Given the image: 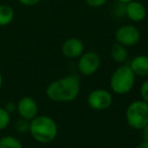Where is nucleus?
<instances>
[{
  "label": "nucleus",
  "instance_id": "obj_1",
  "mask_svg": "<svg viewBox=\"0 0 148 148\" xmlns=\"http://www.w3.org/2000/svg\"><path fill=\"white\" fill-rule=\"evenodd\" d=\"M81 91V79L76 74H71L51 82L45 89V95L51 101L57 103L72 102Z\"/></svg>",
  "mask_w": 148,
  "mask_h": 148
},
{
  "label": "nucleus",
  "instance_id": "obj_2",
  "mask_svg": "<svg viewBox=\"0 0 148 148\" xmlns=\"http://www.w3.org/2000/svg\"><path fill=\"white\" fill-rule=\"evenodd\" d=\"M58 125L53 118L47 115L36 116L30 120L29 133L36 142L41 144L51 143L58 136Z\"/></svg>",
  "mask_w": 148,
  "mask_h": 148
},
{
  "label": "nucleus",
  "instance_id": "obj_3",
  "mask_svg": "<svg viewBox=\"0 0 148 148\" xmlns=\"http://www.w3.org/2000/svg\"><path fill=\"white\" fill-rule=\"evenodd\" d=\"M136 76L129 66L123 64L116 69L110 78V88L117 95L128 94L135 85Z\"/></svg>",
  "mask_w": 148,
  "mask_h": 148
},
{
  "label": "nucleus",
  "instance_id": "obj_4",
  "mask_svg": "<svg viewBox=\"0 0 148 148\" xmlns=\"http://www.w3.org/2000/svg\"><path fill=\"white\" fill-rule=\"evenodd\" d=\"M127 124L135 130H142L148 124V104L142 100H137L126 109Z\"/></svg>",
  "mask_w": 148,
  "mask_h": 148
},
{
  "label": "nucleus",
  "instance_id": "obj_5",
  "mask_svg": "<svg viewBox=\"0 0 148 148\" xmlns=\"http://www.w3.org/2000/svg\"><path fill=\"white\" fill-rule=\"evenodd\" d=\"M78 59V71L83 76H92L101 66V58L96 51H84Z\"/></svg>",
  "mask_w": 148,
  "mask_h": 148
},
{
  "label": "nucleus",
  "instance_id": "obj_6",
  "mask_svg": "<svg viewBox=\"0 0 148 148\" xmlns=\"http://www.w3.org/2000/svg\"><path fill=\"white\" fill-rule=\"evenodd\" d=\"M141 39V32L135 25L124 24L118 27L115 31L116 42L126 47L136 45Z\"/></svg>",
  "mask_w": 148,
  "mask_h": 148
},
{
  "label": "nucleus",
  "instance_id": "obj_7",
  "mask_svg": "<svg viewBox=\"0 0 148 148\" xmlns=\"http://www.w3.org/2000/svg\"><path fill=\"white\" fill-rule=\"evenodd\" d=\"M87 102L89 107L95 111H104L111 107L113 103V96L108 90L96 89L90 92Z\"/></svg>",
  "mask_w": 148,
  "mask_h": 148
},
{
  "label": "nucleus",
  "instance_id": "obj_8",
  "mask_svg": "<svg viewBox=\"0 0 148 148\" xmlns=\"http://www.w3.org/2000/svg\"><path fill=\"white\" fill-rule=\"evenodd\" d=\"M16 111L21 118L30 121L37 116L38 107L33 98L29 96H24L16 104Z\"/></svg>",
  "mask_w": 148,
  "mask_h": 148
},
{
  "label": "nucleus",
  "instance_id": "obj_9",
  "mask_svg": "<svg viewBox=\"0 0 148 148\" xmlns=\"http://www.w3.org/2000/svg\"><path fill=\"white\" fill-rule=\"evenodd\" d=\"M84 51L85 45L78 37H70L62 45V53L68 59H78Z\"/></svg>",
  "mask_w": 148,
  "mask_h": 148
},
{
  "label": "nucleus",
  "instance_id": "obj_10",
  "mask_svg": "<svg viewBox=\"0 0 148 148\" xmlns=\"http://www.w3.org/2000/svg\"><path fill=\"white\" fill-rule=\"evenodd\" d=\"M124 13L133 22H141L146 18L147 10L140 1L132 0L125 4Z\"/></svg>",
  "mask_w": 148,
  "mask_h": 148
},
{
  "label": "nucleus",
  "instance_id": "obj_11",
  "mask_svg": "<svg viewBox=\"0 0 148 148\" xmlns=\"http://www.w3.org/2000/svg\"><path fill=\"white\" fill-rule=\"evenodd\" d=\"M135 76L147 77L148 76V56L139 55L134 57L128 64Z\"/></svg>",
  "mask_w": 148,
  "mask_h": 148
},
{
  "label": "nucleus",
  "instance_id": "obj_12",
  "mask_svg": "<svg viewBox=\"0 0 148 148\" xmlns=\"http://www.w3.org/2000/svg\"><path fill=\"white\" fill-rule=\"evenodd\" d=\"M110 57L117 64H123L128 59L127 47L118 42H115L110 49Z\"/></svg>",
  "mask_w": 148,
  "mask_h": 148
},
{
  "label": "nucleus",
  "instance_id": "obj_13",
  "mask_svg": "<svg viewBox=\"0 0 148 148\" xmlns=\"http://www.w3.org/2000/svg\"><path fill=\"white\" fill-rule=\"evenodd\" d=\"M14 19V10L7 4H0V26L9 25Z\"/></svg>",
  "mask_w": 148,
  "mask_h": 148
},
{
  "label": "nucleus",
  "instance_id": "obj_14",
  "mask_svg": "<svg viewBox=\"0 0 148 148\" xmlns=\"http://www.w3.org/2000/svg\"><path fill=\"white\" fill-rule=\"evenodd\" d=\"M0 148H23V146L19 139L7 135L0 138Z\"/></svg>",
  "mask_w": 148,
  "mask_h": 148
},
{
  "label": "nucleus",
  "instance_id": "obj_15",
  "mask_svg": "<svg viewBox=\"0 0 148 148\" xmlns=\"http://www.w3.org/2000/svg\"><path fill=\"white\" fill-rule=\"evenodd\" d=\"M29 125H30V121L26 120L20 117V119H18L16 121L15 125H14V129L15 131H17L18 133H25V132H29Z\"/></svg>",
  "mask_w": 148,
  "mask_h": 148
},
{
  "label": "nucleus",
  "instance_id": "obj_16",
  "mask_svg": "<svg viewBox=\"0 0 148 148\" xmlns=\"http://www.w3.org/2000/svg\"><path fill=\"white\" fill-rule=\"evenodd\" d=\"M10 123V114L4 108L0 107V130L7 128Z\"/></svg>",
  "mask_w": 148,
  "mask_h": 148
},
{
  "label": "nucleus",
  "instance_id": "obj_17",
  "mask_svg": "<svg viewBox=\"0 0 148 148\" xmlns=\"http://www.w3.org/2000/svg\"><path fill=\"white\" fill-rule=\"evenodd\" d=\"M139 92H140L141 100L148 104V80L144 81V82L142 83V85L140 86Z\"/></svg>",
  "mask_w": 148,
  "mask_h": 148
},
{
  "label": "nucleus",
  "instance_id": "obj_18",
  "mask_svg": "<svg viewBox=\"0 0 148 148\" xmlns=\"http://www.w3.org/2000/svg\"><path fill=\"white\" fill-rule=\"evenodd\" d=\"M108 0H85L87 5H89L90 7L93 8H99L104 6L106 3H107Z\"/></svg>",
  "mask_w": 148,
  "mask_h": 148
},
{
  "label": "nucleus",
  "instance_id": "obj_19",
  "mask_svg": "<svg viewBox=\"0 0 148 148\" xmlns=\"http://www.w3.org/2000/svg\"><path fill=\"white\" fill-rule=\"evenodd\" d=\"M4 109H5L9 114H12L16 111V104L12 101L7 102V103L5 104V106H4Z\"/></svg>",
  "mask_w": 148,
  "mask_h": 148
},
{
  "label": "nucleus",
  "instance_id": "obj_20",
  "mask_svg": "<svg viewBox=\"0 0 148 148\" xmlns=\"http://www.w3.org/2000/svg\"><path fill=\"white\" fill-rule=\"evenodd\" d=\"M20 4L24 6H34L40 2V0H18Z\"/></svg>",
  "mask_w": 148,
  "mask_h": 148
},
{
  "label": "nucleus",
  "instance_id": "obj_21",
  "mask_svg": "<svg viewBox=\"0 0 148 148\" xmlns=\"http://www.w3.org/2000/svg\"><path fill=\"white\" fill-rule=\"evenodd\" d=\"M142 136H143V139H144V141L148 142V124L142 129Z\"/></svg>",
  "mask_w": 148,
  "mask_h": 148
},
{
  "label": "nucleus",
  "instance_id": "obj_22",
  "mask_svg": "<svg viewBox=\"0 0 148 148\" xmlns=\"http://www.w3.org/2000/svg\"><path fill=\"white\" fill-rule=\"evenodd\" d=\"M137 148H148V142L143 141V142H141L140 144L137 146Z\"/></svg>",
  "mask_w": 148,
  "mask_h": 148
},
{
  "label": "nucleus",
  "instance_id": "obj_23",
  "mask_svg": "<svg viewBox=\"0 0 148 148\" xmlns=\"http://www.w3.org/2000/svg\"><path fill=\"white\" fill-rule=\"evenodd\" d=\"M117 2H119V3H123V4H126L128 3V2L132 1V0H116Z\"/></svg>",
  "mask_w": 148,
  "mask_h": 148
},
{
  "label": "nucleus",
  "instance_id": "obj_24",
  "mask_svg": "<svg viewBox=\"0 0 148 148\" xmlns=\"http://www.w3.org/2000/svg\"><path fill=\"white\" fill-rule=\"evenodd\" d=\"M2 84H3V77H2V74H1V72H0V89H1V87H2Z\"/></svg>",
  "mask_w": 148,
  "mask_h": 148
}]
</instances>
